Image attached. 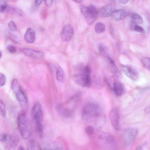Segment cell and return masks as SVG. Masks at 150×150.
<instances>
[{"label": "cell", "instance_id": "5b68a950", "mask_svg": "<svg viewBox=\"0 0 150 150\" xmlns=\"http://www.w3.org/2000/svg\"><path fill=\"white\" fill-rule=\"evenodd\" d=\"M80 8L88 24L89 25L93 24L98 16V12L96 7L93 5L88 6L81 5Z\"/></svg>", "mask_w": 150, "mask_h": 150}, {"label": "cell", "instance_id": "836d02e7", "mask_svg": "<svg viewBox=\"0 0 150 150\" xmlns=\"http://www.w3.org/2000/svg\"><path fill=\"white\" fill-rule=\"evenodd\" d=\"M7 138V136L5 134L0 133V142H5Z\"/></svg>", "mask_w": 150, "mask_h": 150}, {"label": "cell", "instance_id": "d590c367", "mask_svg": "<svg viewBox=\"0 0 150 150\" xmlns=\"http://www.w3.org/2000/svg\"><path fill=\"white\" fill-rule=\"evenodd\" d=\"M147 144L146 143H145L139 146L137 148V149L141 150V149H143V148H144L145 147H146L147 146Z\"/></svg>", "mask_w": 150, "mask_h": 150}, {"label": "cell", "instance_id": "3957f363", "mask_svg": "<svg viewBox=\"0 0 150 150\" xmlns=\"http://www.w3.org/2000/svg\"><path fill=\"white\" fill-rule=\"evenodd\" d=\"M18 124L21 134L24 139H27L31 136L32 129L30 124L26 115L20 114L18 117Z\"/></svg>", "mask_w": 150, "mask_h": 150}, {"label": "cell", "instance_id": "5bb4252c", "mask_svg": "<svg viewBox=\"0 0 150 150\" xmlns=\"http://www.w3.org/2000/svg\"><path fill=\"white\" fill-rule=\"evenodd\" d=\"M19 141V137L16 134L9 136L7 139L6 146L8 149H14L17 147Z\"/></svg>", "mask_w": 150, "mask_h": 150}, {"label": "cell", "instance_id": "e575fe53", "mask_svg": "<svg viewBox=\"0 0 150 150\" xmlns=\"http://www.w3.org/2000/svg\"><path fill=\"white\" fill-rule=\"evenodd\" d=\"M45 5L48 7H50L52 5L53 0H44Z\"/></svg>", "mask_w": 150, "mask_h": 150}, {"label": "cell", "instance_id": "7c38bea8", "mask_svg": "<svg viewBox=\"0 0 150 150\" xmlns=\"http://www.w3.org/2000/svg\"><path fill=\"white\" fill-rule=\"evenodd\" d=\"M120 67L123 73L131 79L133 81H136L137 79V72L133 67L122 64L120 65Z\"/></svg>", "mask_w": 150, "mask_h": 150}, {"label": "cell", "instance_id": "74e56055", "mask_svg": "<svg viewBox=\"0 0 150 150\" xmlns=\"http://www.w3.org/2000/svg\"><path fill=\"white\" fill-rule=\"evenodd\" d=\"M43 0H35V4L37 6L40 5L42 2Z\"/></svg>", "mask_w": 150, "mask_h": 150}, {"label": "cell", "instance_id": "603a6c76", "mask_svg": "<svg viewBox=\"0 0 150 150\" xmlns=\"http://www.w3.org/2000/svg\"><path fill=\"white\" fill-rule=\"evenodd\" d=\"M132 23L135 24H142L143 20L142 17L138 14H133L132 16Z\"/></svg>", "mask_w": 150, "mask_h": 150}, {"label": "cell", "instance_id": "8d00e7d4", "mask_svg": "<svg viewBox=\"0 0 150 150\" xmlns=\"http://www.w3.org/2000/svg\"><path fill=\"white\" fill-rule=\"evenodd\" d=\"M130 0H118L119 2L122 4H125L128 3Z\"/></svg>", "mask_w": 150, "mask_h": 150}, {"label": "cell", "instance_id": "d4e9b609", "mask_svg": "<svg viewBox=\"0 0 150 150\" xmlns=\"http://www.w3.org/2000/svg\"><path fill=\"white\" fill-rule=\"evenodd\" d=\"M131 27L132 29L142 34L145 33V30L144 29L137 24L132 23L131 24Z\"/></svg>", "mask_w": 150, "mask_h": 150}, {"label": "cell", "instance_id": "83f0119b", "mask_svg": "<svg viewBox=\"0 0 150 150\" xmlns=\"http://www.w3.org/2000/svg\"><path fill=\"white\" fill-rule=\"evenodd\" d=\"M98 50L100 53L104 56H107V50L105 46L102 44H99L98 46Z\"/></svg>", "mask_w": 150, "mask_h": 150}, {"label": "cell", "instance_id": "b9f144b4", "mask_svg": "<svg viewBox=\"0 0 150 150\" xmlns=\"http://www.w3.org/2000/svg\"><path fill=\"white\" fill-rule=\"evenodd\" d=\"M2 56V53L1 51H0V58H1V57Z\"/></svg>", "mask_w": 150, "mask_h": 150}, {"label": "cell", "instance_id": "cb8c5ba5", "mask_svg": "<svg viewBox=\"0 0 150 150\" xmlns=\"http://www.w3.org/2000/svg\"><path fill=\"white\" fill-rule=\"evenodd\" d=\"M141 61L143 66L146 69L150 70V59L147 57H143L141 59Z\"/></svg>", "mask_w": 150, "mask_h": 150}, {"label": "cell", "instance_id": "52a82bcc", "mask_svg": "<svg viewBox=\"0 0 150 150\" xmlns=\"http://www.w3.org/2000/svg\"><path fill=\"white\" fill-rule=\"evenodd\" d=\"M31 113L35 126L42 125L43 112L41 105L39 102L36 101L34 103Z\"/></svg>", "mask_w": 150, "mask_h": 150}, {"label": "cell", "instance_id": "ab89813d", "mask_svg": "<svg viewBox=\"0 0 150 150\" xmlns=\"http://www.w3.org/2000/svg\"><path fill=\"white\" fill-rule=\"evenodd\" d=\"M76 2L77 3H80L81 2L82 0H72Z\"/></svg>", "mask_w": 150, "mask_h": 150}, {"label": "cell", "instance_id": "f35d334b", "mask_svg": "<svg viewBox=\"0 0 150 150\" xmlns=\"http://www.w3.org/2000/svg\"><path fill=\"white\" fill-rule=\"evenodd\" d=\"M109 31L110 33L112 35H113V30L112 26L111 25H110L109 27Z\"/></svg>", "mask_w": 150, "mask_h": 150}, {"label": "cell", "instance_id": "f546056e", "mask_svg": "<svg viewBox=\"0 0 150 150\" xmlns=\"http://www.w3.org/2000/svg\"><path fill=\"white\" fill-rule=\"evenodd\" d=\"M35 148V141L33 139L29 140L27 145V149L28 150H34Z\"/></svg>", "mask_w": 150, "mask_h": 150}, {"label": "cell", "instance_id": "e0dca14e", "mask_svg": "<svg viewBox=\"0 0 150 150\" xmlns=\"http://www.w3.org/2000/svg\"><path fill=\"white\" fill-rule=\"evenodd\" d=\"M113 11V8L111 4L107 5L101 8L100 14L103 17H106L111 15Z\"/></svg>", "mask_w": 150, "mask_h": 150}, {"label": "cell", "instance_id": "4fadbf2b", "mask_svg": "<svg viewBox=\"0 0 150 150\" xmlns=\"http://www.w3.org/2000/svg\"><path fill=\"white\" fill-rule=\"evenodd\" d=\"M39 148L42 150H62L63 149L62 145L56 142H45L39 146Z\"/></svg>", "mask_w": 150, "mask_h": 150}, {"label": "cell", "instance_id": "484cf974", "mask_svg": "<svg viewBox=\"0 0 150 150\" xmlns=\"http://www.w3.org/2000/svg\"><path fill=\"white\" fill-rule=\"evenodd\" d=\"M0 115L4 117L6 115L5 106L2 100L0 99Z\"/></svg>", "mask_w": 150, "mask_h": 150}, {"label": "cell", "instance_id": "8992f818", "mask_svg": "<svg viewBox=\"0 0 150 150\" xmlns=\"http://www.w3.org/2000/svg\"><path fill=\"white\" fill-rule=\"evenodd\" d=\"M73 79L78 84L84 87H90L91 85V80L90 74L79 72L74 75Z\"/></svg>", "mask_w": 150, "mask_h": 150}, {"label": "cell", "instance_id": "1f68e13d", "mask_svg": "<svg viewBox=\"0 0 150 150\" xmlns=\"http://www.w3.org/2000/svg\"><path fill=\"white\" fill-rule=\"evenodd\" d=\"M7 50L11 53H14L17 51L16 48L14 46L12 45H8L6 47Z\"/></svg>", "mask_w": 150, "mask_h": 150}, {"label": "cell", "instance_id": "6da1fadb", "mask_svg": "<svg viewBox=\"0 0 150 150\" xmlns=\"http://www.w3.org/2000/svg\"><path fill=\"white\" fill-rule=\"evenodd\" d=\"M83 120L88 125L91 126L95 129H101L105 120V113L97 104L89 102L84 106L82 113Z\"/></svg>", "mask_w": 150, "mask_h": 150}, {"label": "cell", "instance_id": "4dcf8cb0", "mask_svg": "<svg viewBox=\"0 0 150 150\" xmlns=\"http://www.w3.org/2000/svg\"><path fill=\"white\" fill-rule=\"evenodd\" d=\"M8 27L10 30L12 32L16 30L17 28L15 24L12 21H10L8 23Z\"/></svg>", "mask_w": 150, "mask_h": 150}, {"label": "cell", "instance_id": "7402d4cb", "mask_svg": "<svg viewBox=\"0 0 150 150\" xmlns=\"http://www.w3.org/2000/svg\"><path fill=\"white\" fill-rule=\"evenodd\" d=\"M105 25L103 23L99 22L96 24L95 26V30L97 33H100L105 31Z\"/></svg>", "mask_w": 150, "mask_h": 150}, {"label": "cell", "instance_id": "f1b7e54d", "mask_svg": "<svg viewBox=\"0 0 150 150\" xmlns=\"http://www.w3.org/2000/svg\"><path fill=\"white\" fill-rule=\"evenodd\" d=\"M8 0H0V12H2L6 10Z\"/></svg>", "mask_w": 150, "mask_h": 150}, {"label": "cell", "instance_id": "d6a6232c", "mask_svg": "<svg viewBox=\"0 0 150 150\" xmlns=\"http://www.w3.org/2000/svg\"><path fill=\"white\" fill-rule=\"evenodd\" d=\"M6 78L4 75L0 73V87L3 86L5 84Z\"/></svg>", "mask_w": 150, "mask_h": 150}, {"label": "cell", "instance_id": "60d3db41", "mask_svg": "<svg viewBox=\"0 0 150 150\" xmlns=\"http://www.w3.org/2000/svg\"><path fill=\"white\" fill-rule=\"evenodd\" d=\"M18 149L23 150L24 149L23 147L21 146L18 148Z\"/></svg>", "mask_w": 150, "mask_h": 150}, {"label": "cell", "instance_id": "9a60e30c", "mask_svg": "<svg viewBox=\"0 0 150 150\" xmlns=\"http://www.w3.org/2000/svg\"><path fill=\"white\" fill-rule=\"evenodd\" d=\"M111 90L118 96H121L124 92V86L120 82L116 80Z\"/></svg>", "mask_w": 150, "mask_h": 150}, {"label": "cell", "instance_id": "2e32d148", "mask_svg": "<svg viewBox=\"0 0 150 150\" xmlns=\"http://www.w3.org/2000/svg\"><path fill=\"white\" fill-rule=\"evenodd\" d=\"M35 36L36 33L34 30L32 28H28L24 35V39L28 43H33L35 40Z\"/></svg>", "mask_w": 150, "mask_h": 150}, {"label": "cell", "instance_id": "7a4b0ae2", "mask_svg": "<svg viewBox=\"0 0 150 150\" xmlns=\"http://www.w3.org/2000/svg\"><path fill=\"white\" fill-rule=\"evenodd\" d=\"M95 144L100 148L104 150H114L117 144L113 137L110 134L102 132H95L91 136Z\"/></svg>", "mask_w": 150, "mask_h": 150}, {"label": "cell", "instance_id": "ffe728a7", "mask_svg": "<svg viewBox=\"0 0 150 150\" xmlns=\"http://www.w3.org/2000/svg\"><path fill=\"white\" fill-rule=\"evenodd\" d=\"M64 72L62 68L59 66L56 69V77L57 80L62 82L64 80Z\"/></svg>", "mask_w": 150, "mask_h": 150}, {"label": "cell", "instance_id": "d6986e66", "mask_svg": "<svg viewBox=\"0 0 150 150\" xmlns=\"http://www.w3.org/2000/svg\"><path fill=\"white\" fill-rule=\"evenodd\" d=\"M107 58L112 73L117 77L120 78L121 77V73L117 68L113 60L109 57H107Z\"/></svg>", "mask_w": 150, "mask_h": 150}, {"label": "cell", "instance_id": "30bf717a", "mask_svg": "<svg viewBox=\"0 0 150 150\" xmlns=\"http://www.w3.org/2000/svg\"><path fill=\"white\" fill-rule=\"evenodd\" d=\"M110 118L111 124L115 129L119 130L120 129L119 115L117 109L114 107L111 110Z\"/></svg>", "mask_w": 150, "mask_h": 150}, {"label": "cell", "instance_id": "ac0fdd59", "mask_svg": "<svg viewBox=\"0 0 150 150\" xmlns=\"http://www.w3.org/2000/svg\"><path fill=\"white\" fill-rule=\"evenodd\" d=\"M126 15V11L124 9H121L113 11L111 16L115 20L119 21L124 18Z\"/></svg>", "mask_w": 150, "mask_h": 150}, {"label": "cell", "instance_id": "277c9868", "mask_svg": "<svg viewBox=\"0 0 150 150\" xmlns=\"http://www.w3.org/2000/svg\"><path fill=\"white\" fill-rule=\"evenodd\" d=\"M11 88L23 109L24 111H26L28 107L27 98L16 79H14L13 80Z\"/></svg>", "mask_w": 150, "mask_h": 150}, {"label": "cell", "instance_id": "44dd1931", "mask_svg": "<svg viewBox=\"0 0 150 150\" xmlns=\"http://www.w3.org/2000/svg\"><path fill=\"white\" fill-rule=\"evenodd\" d=\"M5 37L7 39H10L12 41L16 43H18L20 41V38L18 36L9 32L6 33Z\"/></svg>", "mask_w": 150, "mask_h": 150}, {"label": "cell", "instance_id": "4316f807", "mask_svg": "<svg viewBox=\"0 0 150 150\" xmlns=\"http://www.w3.org/2000/svg\"><path fill=\"white\" fill-rule=\"evenodd\" d=\"M94 128L91 126L88 125L85 128L86 133L89 136H92L95 132Z\"/></svg>", "mask_w": 150, "mask_h": 150}, {"label": "cell", "instance_id": "ba28073f", "mask_svg": "<svg viewBox=\"0 0 150 150\" xmlns=\"http://www.w3.org/2000/svg\"><path fill=\"white\" fill-rule=\"evenodd\" d=\"M137 132V129L133 127H128L124 130L123 139L126 146H129L132 145L135 139Z\"/></svg>", "mask_w": 150, "mask_h": 150}, {"label": "cell", "instance_id": "8fae6325", "mask_svg": "<svg viewBox=\"0 0 150 150\" xmlns=\"http://www.w3.org/2000/svg\"><path fill=\"white\" fill-rule=\"evenodd\" d=\"M22 51L26 56L35 59H42L45 57V53L41 51L26 48L23 49Z\"/></svg>", "mask_w": 150, "mask_h": 150}, {"label": "cell", "instance_id": "9c48e42d", "mask_svg": "<svg viewBox=\"0 0 150 150\" xmlns=\"http://www.w3.org/2000/svg\"><path fill=\"white\" fill-rule=\"evenodd\" d=\"M74 34V30L72 25L68 24L64 26L62 29L60 36L62 40L66 42H69Z\"/></svg>", "mask_w": 150, "mask_h": 150}]
</instances>
